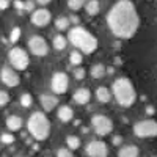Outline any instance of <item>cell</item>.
Masks as SVG:
<instances>
[{
    "label": "cell",
    "mask_w": 157,
    "mask_h": 157,
    "mask_svg": "<svg viewBox=\"0 0 157 157\" xmlns=\"http://www.w3.org/2000/svg\"><path fill=\"white\" fill-rule=\"evenodd\" d=\"M107 24L115 36L123 39L132 38L140 27V17L135 5L130 0H120L112 6L107 16Z\"/></svg>",
    "instance_id": "obj_1"
},
{
    "label": "cell",
    "mask_w": 157,
    "mask_h": 157,
    "mask_svg": "<svg viewBox=\"0 0 157 157\" xmlns=\"http://www.w3.org/2000/svg\"><path fill=\"white\" fill-rule=\"evenodd\" d=\"M112 94L115 96L116 102L123 107H130L137 99L135 88H134L132 82H130L127 77H120L113 82Z\"/></svg>",
    "instance_id": "obj_2"
},
{
    "label": "cell",
    "mask_w": 157,
    "mask_h": 157,
    "mask_svg": "<svg viewBox=\"0 0 157 157\" xmlns=\"http://www.w3.org/2000/svg\"><path fill=\"white\" fill-rule=\"evenodd\" d=\"M69 41L83 54H93L98 49V39L83 27H74L69 30Z\"/></svg>",
    "instance_id": "obj_3"
},
{
    "label": "cell",
    "mask_w": 157,
    "mask_h": 157,
    "mask_svg": "<svg viewBox=\"0 0 157 157\" xmlns=\"http://www.w3.org/2000/svg\"><path fill=\"white\" fill-rule=\"evenodd\" d=\"M29 132L35 140L43 141L49 138L50 135V121L47 120V116L43 112H35L29 118Z\"/></svg>",
    "instance_id": "obj_4"
},
{
    "label": "cell",
    "mask_w": 157,
    "mask_h": 157,
    "mask_svg": "<svg viewBox=\"0 0 157 157\" xmlns=\"http://www.w3.org/2000/svg\"><path fill=\"white\" fill-rule=\"evenodd\" d=\"M8 57H10L11 66L14 68V69H19V71L27 69L29 63H30V58L27 55V52H25L24 49H21V47H13L10 50V55Z\"/></svg>",
    "instance_id": "obj_5"
},
{
    "label": "cell",
    "mask_w": 157,
    "mask_h": 157,
    "mask_svg": "<svg viewBox=\"0 0 157 157\" xmlns=\"http://www.w3.org/2000/svg\"><path fill=\"white\" fill-rule=\"evenodd\" d=\"M91 126H93L94 132L101 137L109 135L113 130V121L105 115H94L91 118Z\"/></svg>",
    "instance_id": "obj_6"
},
{
    "label": "cell",
    "mask_w": 157,
    "mask_h": 157,
    "mask_svg": "<svg viewBox=\"0 0 157 157\" xmlns=\"http://www.w3.org/2000/svg\"><path fill=\"white\" fill-rule=\"evenodd\" d=\"M134 132L140 138H152L157 137V123L152 120H145L140 121L134 126Z\"/></svg>",
    "instance_id": "obj_7"
},
{
    "label": "cell",
    "mask_w": 157,
    "mask_h": 157,
    "mask_svg": "<svg viewBox=\"0 0 157 157\" xmlns=\"http://www.w3.org/2000/svg\"><path fill=\"white\" fill-rule=\"evenodd\" d=\"M29 49L36 57H44L49 54V44L43 36H32L29 39Z\"/></svg>",
    "instance_id": "obj_8"
},
{
    "label": "cell",
    "mask_w": 157,
    "mask_h": 157,
    "mask_svg": "<svg viewBox=\"0 0 157 157\" xmlns=\"http://www.w3.org/2000/svg\"><path fill=\"white\" fill-rule=\"evenodd\" d=\"M50 85H52V91L55 94H64L69 88V78L64 72H55L52 75Z\"/></svg>",
    "instance_id": "obj_9"
},
{
    "label": "cell",
    "mask_w": 157,
    "mask_h": 157,
    "mask_svg": "<svg viewBox=\"0 0 157 157\" xmlns=\"http://www.w3.org/2000/svg\"><path fill=\"white\" fill-rule=\"evenodd\" d=\"M86 154L90 157H107L109 148L104 141L96 140V141H90L86 145Z\"/></svg>",
    "instance_id": "obj_10"
},
{
    "label": "cell",
    "mask_w": 157,
    "mask_h": 157,
    "mask_svg": "<svg viewBox=\"0 0 157 157\" xmlns=\"http://www.w3.org/2000/svg\"><path fill=\"white\" fill-rule=\"evenodd\" d=\"M0 78H2V82L10 86V88H14L19 85L21 82V78H19V74L14 71V69H11V68H3L2 72H0Z\"/></svg>",
    "instance_id": "obj_11"
},
{
    "label": "cell",
    "mask_w": 157,
    "mask_h": 157,
    "mask_svg": "<svg viewBox=\"0 0 157 157\" xmlns=\"http://www.w3.org/2000/svg\"><path fill=\"white\" fill-rule=\"evenodd\" d=\"M52 16H50V11L49 10H44V8H39V10H35L33 16H32V22L36 27H46V25L50 22Z\"/></svg>",
    "instance_id": "obj_12"
},
{
    "label": "cell",
    "mask_w": 157,
    "mask_h": 157,
    "mask_svg": "<svg viewBox=\"0 0 157 157\" xmlns=\"http://www.w3.org/2000/svg\"><path fill=\"white\" fill-rule=\"evenodd\" d=\"M72 99H74L75 104H78V105H85V104H88L90 99H91V91L88 88H78L72 94Z\"/></svg>",
    "instance_id": "obj_13"
},
{
    "label": "cell",
    "mask_w": 157,
    "mask_h": 157,
    "mask_svg": "<svg viewBox=\"0 0 157 157\" xmlns=\"http://www.w3.org/2000/svg\"><path fill=\"white\" fill-rule=\"evenodd\" d=\"M39 102H41L44 112H52V110L57 107L58 99H57V96H54V94H43L41 98H39Z\"/></svg>",
    "instance_id": "obj_14"
},
{
    "label": "cell",
    "mask_w": 157,
    "mask_h": 157,
    "mask_svg": "<svg viewBox=\"0 0 157 157\" xmlns=\"http://www.w3.org/2000/svg\"><path fill=\"white\" fill-rule=\"evenodd\" d=\"M58 118H60L61 123H69L74 118V110L69 105H61L58 109Z\"/></svg>",
    "instance_id": "obj_15"
},
{
    "label": "cell",
    "mask_w": 157,
    "mask_h": 157,
    "mask_svg": "<svg viewBox=\"0 0 157 157\" xmlns=\"http://www.w3.org/2000/svg\"><path fill=\"white\" fill-rule=\"evenodd\" d=\"M112 96H113V94H112V91H110L107 86H99V88L96 90V98H98V101L102 102V104L110 102Z\"/></svg>",
    "instance_id": "obj_16"
},
{
    "label": "cell",
    "mask_w": 157,
    "mask_h": 157,
    "mask_svg": "<svg viewBox=\"0 0 157 157\" xmlns=\"http://www.w3.org/2000/svg\"><path fill=\"white\" fill-rule=\"evenodd\" d=\"M6 127L10 130H19L22 127V120L16 115H11V116L6 118Z\"/></svg>",
    "instance_id": "obj_17"
},
{
    "label": "cell",
    "mask_w": 157,
    "mask_h": 157,
    "mask_svg": "<svg viewBox=\"0 0 157 157\" xmlns=\"http://www.w3.org/2000/svg\"><path fill=\"white\" fill-rule=\"evenodd\" d=\"M85 10H86V13L90 16H96L101 11V5H99L98 0H90V2L85 3Z\"/></svg>",
    "instance_id": "obj_18"
},
{
    "label": "cell",
    "mask_w": 157,
    "mask_h": 157,
    "mask_svg": "<svg viewBox=\"0 0 157 157\" xmlns=\"http://www.w3.org/2000/svg\"><path fill=\"white\" fill-rule=\"evenodd\" d=\"M140 151L137 146H123L120 149V157H138Z\"/></svg>",
    "instance_id": "obj_19"
},
{
    "label": "cell",
    "mask_w": 157,
    "mask_h": 157,
    "mask_svg": "<svg viewBox=\"0 0 157 157\" xmlns=\"http://www.w3.org/2000/svg\"><path fill=\"white\" fill-rule=\"evenodd\" d=\"M107 72V68L104 66V64H94L93 68H91V77L93 78H102Z\"/></svg>",
    "instance_id": "obj_20"
},
{
    "label": "cell",
    "mask_w": 157,
    "mask_h": 157,
    "mask_svg": "<svg viewBox=\"0 0 157 157\" xmlns=\"http://www.w3.org/2000/svg\"><path fill=\"white\" fill-rule=\"evenodd\" d=\"M68 46V39L64 38L63 35H57L54 38V49L55 50H64Z\"/></svg>",
    "instance_id": "obj_21"
},
{
    "label": "cell",
    "mask_w": 157,
    "mask_h": 157,
    "mask_svg": "<svg viewBox=\"0 0 157 157\" xmlns=\"http://www.w3.org/2000/svg\"><path fill=\"white\" fill-rule=\"evenodd\" d=\"M66 145H68V148L71 151L78 149V148H80V138L75 137V135H68L66 137Z\"/></svg>",
    "instance_id": "obj_22"
},
{
    "label": "cell",
    "mask_w": 157,
    "mask_h": 157,
    "mask_svg": "<svg viewBox=\"0 0 157 157\" xmlns=\"http://www.w3.org/2000/svg\"><path fill=\"white\" fill-rule=\"evenodd\" d=\"M69 24H71L69 17L60 16V17H57V21H55V27H57L58 30H66V29H69Z\"/></svg>",
    "instance_id": "obj_23"
},
{
    "label": "cell",
    "mask_w": 157,
    "mask_h": 157,
    "mask_svg": "<svg viewBox=\"0 0 157 157\" xmlns=\"http://www.w3.org/2000/svg\"><path fill=\"white\" fill-rule=\"evenodd\" d=\"M69 61H71V64H74V66H78V64H82V61H83L82 52H77V50L71 52V54H69Z\"/></svg>",
    "instance_id": "obj_24"
},
{
    "label": "cell",
    "mask_w": 157,
    "mask_h": 157,
    "mask_svg": "<svg viewBox=\"0 0 157 157\" xmlns=\"http://www.w3.org/2000/svg\"><path fill=\"white\" fill-rule=\"evenodd\" d=\"M33 104V98H32V94H29V93H24L22 96H21V105L22 107H30Z\"/></svg>",
    "instance_id": "obj_25"
},
{
    "label": "cell",
    "mask_w": 157,
    "mask_h": 157,
    "mask_svg": "<svg viewBox=\"0 0 157 157\" xmlns=\"http://www.w3.org/2000/svg\"><path fill=\"white\" fill-rule=\"evenodd\" d=\"M85 0H68V6L71 8V10H74V11H77V10H80L82 6H85Z\"/></svg>",
    "instance_id": "obj_26"
},
{
    "label": "cell",
    "mask_w": 157,
    "mask_h": 157,
    "mask_svg": "<svg viewBox=\"0 0 157 157\" xmlns=\"http://www.w3.org/2000/svg\"><path fill=\"white\" fill-rule=\"evenodd\" d=\"M14 135H11V134H2V137H0V141L3 143V145H13L14 143Z\"/></svg>",
    "instance_id": "obj_27"
},
{
    "label": "cell",
    "mask_w": 157,
    "mask_h": 157,
    "mask_svg": "<svg viewBox=\"0 0 157 157\" xmlns=\"http://www.w3.org/2000/svg\"><path fill=\"white\" fill-rule=\"evenodd\" d=\"M57 157H75V155L72 154V151L69 148H61V149H58Z\"/></svg>",
    "instance_id": "obj_28"
},
{
    "label": "cell",
    "mask_w": 157,
    "mask_h": 157,
    "mask_svg": "<svg viewBox=\"0 0 157 157\" xmlns=\"http://www.w3.org/2000/svg\"><path fill=\"white\" fill-rule=\"evenodd\" d=\"M19 38H21V29H19V27H14V29L11 30V36H10L11 43H16Z\"/></svg>",
    "instance_id": "obj_29"
},
{
    "label": "cell",
    "mask_w": 157,
    "mask_h": 157,
    "mask_svg": "<svg viewBox=\"0 0 157 157\" xmlns=\"http://www.w3.org/2000/svg\"><path fill=\"white\" fill-rule=\"evenodd\" d=\"M8 102H10V94L6 93V91H2V90H0V107H2V105H6Z\"/></svg>",
    "instance_id": "obj_30"
},
{
    "label": "cell",
    "mask_w": 157,
    "mask_h": 157,
    "mask_svg": "<svg viewBox=\"0 0 157 157\" xmlns=\"http://www.w3.org/2000/svg\"><path fill=\"white\" fill-rule=\"evenodd\" d=\"M85 69H74V77L77 78V80H82V78L85 77Z\"/></svg>",
    "instance_id": "obj_31"
},
{
    "label": "cell",
    "mask_w": 157,
    "mask_h": 157,
    "mask_svg": "<svg viewBox=\"0 0 157 157\" xmlns=\"http://www.w3.org/2000/svg\"><path fill=\"white\" fill-rule=\"evenodd\" d=\"M35 8V3L32 2V0H27V2H25V5H24V10L25 11H32Z\"/></svg>",
    "instance_id": "obj_32"
},
{
    "label": "cell",
    "mask_w": 157,
    "mask_h": 157,
    "mask_svg": "<svg viewBox=\"0 0 157 157\" xmlns=\"http://www.w3.org/2000/svg\"><path fill=\"white\" fill-rule=\"evenodd\" d=\"M10 6V0H0V10H6Z\"/></svg>",
    "instance_id": "obj_33"
},
{
    "label": "cell",
    "mask_w": 157,
    "mask_h": 157,
    "mask_svg": "<svg viewBox=\"0 0 157 157\" xmlns=\"http://www.w3.org/2000/svg\"><path fill=\"white\" fill-rule=\"evenodd\" d=\"M24 5H25V2H21V0H16V2H14L16 10H24Z\"/></svg>",
    "instance_id": "obj_34"
},
{
    "label": "cell",
    "mask_w": 157,
    "mask_h": 157,
    "mask_svg": "<svg viewBox=\"0 0 157 157\" xmlns=\"http://www.w3.org/2000/svg\"><path fill=\"white\" fill-rule=\"evenodd\" d=\"M121 141H123V138H121V137H113V145L120 146V145H121Z\"/></svg>",
    "instance_id": "obj_35"
},
{
    "label": "cell",
    "mask_w": 157,
    "mask_h": 157,
    "mask_svg": "<svg viewBox=\"0 0 157 157\" xmlns=\"http://www.w3.org/2000/svg\"><path fill=\"white\" fill-rule=\"evenodd\" d=\"M69 21H71L72 24H77V22H78V17H77V16H71V17H69Z\"/></svg>",
    "instance_id": "obj_36"
},
{
    "label": "cell",
    "mask_w": 157,
    "mask_h": 157,
    "mask_svg": "<svg viewBox=\"0 0 157 157\" xmlns=\"http://www.w3.org/2000/svg\"><path fill=\"white\" fill-rule=\"evenodd\" d=\"M38 3H41V5H47V3H50V0H36Z\"/></svg>",
    "instance_id": "obj_37"
},
{
    "label": "cell",
    "mask_w": 157,
    "mask_h": 157,
    "mask_svg": "<svg viewBox=\"0 0 157 157\" xmlns=\"http://www.w3.org/2000/svg\"><path fill=\"white\" fill-rule=\"evenodd\" d=\"M21 157H24V155H21Z\"/></svg>",
    "instance_id": "obj_38"
},
{
    "label": "cell",
    "mask_w": 157,
    "mask_h": 157,
    "mask_svg": "<svg viewBox=\"0 0 157 157\" xmlns=\"http://www.w3.org/2000/svg\"><path fill=\"white\" fill-rule=\"evenodd\" d=\"M49 157H50V155H49Z\"/></svg>",
    "instance_id": "obj_39"
}]
</instances>
